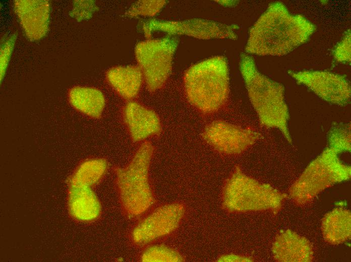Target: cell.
<instances>
[{
    "label": "cell",
    "instance_id": "1",
    "mask_svg": "<svg viewBox=\"0 0 351 262\" xmlns=\"http://www.w3.org/2000/svg\"><path fill=\"white\" fill-rule=\"evenodd\" d=\"M315 30L305 17L292 15L282 4L274 3L251 28L245 49L258 55H286L308 41Z\"/></svg>",
    "mask_w": 351,
    "mask_h": 262
},
{
    "label": "cell",
    "instance_id": "2",
    "mask_svg": "<svg viewBox=\"0 0 351 262\" xmlns=\"http://www.w3.org/2000/svg\"><path fill=\"white\" fill-rule=\"evenodd\" d=\"M240 66L249 97L260 123L279 129L291 143L283 86L260 73L252 57L246 54L241 55Z\"/></svg>",
    "mask_w": 351,
    "mask_h": 262
},
{
    "label": "cell",
    "instance_id": "3",
    "mask_svg": "<svg viewBox=\"0 0 351 262\" xmlns=\"http://www.w3.org/2000/svg\"><path fill=\"white\" fill-rule=\"evenodd\" d=\"M184 84L192 106L204 114L216 112L225 105L229 94L225 58L217 56L193 65L185 73Z\"/></svg>",
    "mask_w": 351,
    "mask_h": 262
},
{
    "label": "cell",
    "instance_id": "4",
    "mask_svg": "<svg viewBox=\"0 0 351 262\" xmlns=\"http://www.w3.org/2000/svg\"><path fill=\"white\" fill-rule=\"evenodd\" d=\"M153 152L151 143L144 142L126 167L115 169L120 202L123 211L129 217L143 214L154 203L149 180V169Z\"/></svg>",
    "mask_w": 351,
    "mask_h": 262
},
{
    "label": "cell",
    "instance_id": "5",
    "mask_svg": "<svg viewBox=\"0 0 351 262\" xmlns=\"http://www.w3.org/2000/svg\"><path fill=\"white\" fill-rule=\"evenodd\" d=\"M285 195L270 185L244 174L239 166L226 180L222 190V206L230 212H278Z\"/></svg>",
    "mask_w": 351,
    "mask_h": 262
},
{
    "label": "cell",
    "instance_id": "6",
    "mask_svg": "<svg viewBox=\"0 0 351 262\" xmlns=\"http://www.w3.org/2000/svg\"><path fill=\"white\" fill-rule=\"evenodd\" d=\"M338 154L328 147L308 165L290 189L296 203L305 204L325 189L349 179L350 167L341 162Z\"/></svg>",
    "mask_w": 351,
    "mask_h": 262
},
{
    "label": "cell",
    "instance_id": "7",
    "mask_svg": "<svg viewBox=\"0 0 351 262\" xmlns=\"http://www.w3.org/2000/svg\"><path fill=\"white\" fill-rule=\"evenodd\" d=\"M177 46L174 38L148 39L137 44L135 54L138 67L150 91L161 88L166 83Z\"/></svg>",
    "mask_w": 351,
    "mask_h": 262
},
{
    "label": "cell",
    "instance_id": "8",
    "mask_svg": "<svg viewBox=\"0 0 351 262\" xmlns=\"http://www.w3.org/2000/svg\"><path fill=\"white\" fill-rule=\"evenodd\" d=\"M202 136L215 151L225 155H235L252 146L260 135L249 128L223 120H215L205 127Z\"/></svg>",
    "mask_w": 351,
    "mask_h": 262
},
{
    "label": "cell",
    "instance_id": "9",
    "mask_svg": "<svg viewBox=\"0 0 351 262\" xmlns=\"http://www.w3.org/2000/svg\"><path fill=\"white\" fill-rule=\"evenodd\" d=\"M184 214V206L179 203L158 208L135 227L131 234L133 242L143 246L171 233L179 227Z\"/></svg>",
    "mask_w": 351,
    "mask_h": 262
},
{
    "label": "cell",
    "instance_id": "10",
    "mask_svg": "<svg viewBox=\"0 0 351 262\" xmlns=\"http://www.w3.org/2000/svg\"><path fill=\"white\" fill-rule=\"evenodd\" d=\"M299 84L308 87L322 99L340 106L347 104L350 98V88L342 76L326 71L290 72Z\"/></svg>",
    "mask_w": 351,
    "mask_h": 262
},
{
    "label": "cell",
    "instance_id": "11",
    "mask_svg": "<svg viewBox=\"0 0 351 262\" xmlns=\"http://www.w3.org/2000/svg\"><path fill=\"white\" fill-rule=\"evenodd\" d=\"M148 37L152 30L164 31L170 34H183L200 39H235V27L204 19H195L181 22L151 21L145 25Z\"/></svg>",
    "mask_w": 351,
    "mask_h": 262
},
{
    "label": "cell",
    "instance_id": "12",
    "mask_svg": "<svg viewBox=\"0 0 351 262\" xmlns=\"http://www.w3.org/2000/svg\"><path fill=\"white\" fill-rule=\"evenodd\" d=\"M15 11L23 29L31 40H37L46 34L50 15L49 3L47 1L17 0Z\"/></svg>",
    "mask_w": 351,
    "mask_h": 262
},
{
    "label": "cell",
    "instance_id": "13",
    "mask_svg": "<svg viewBox=\"0 0 351 262\" xmlns=\"http://www.w3.org/2000/svg\"><path fill=\"white\" fill-rule=\"evenodd\" d=\"M123 115L131 139L135 142L143 141L161 132L157 114L137 102H129L124 108Z\"/></svg>",
    "mask_w": 351,
    "mask_h": 262
},
{
    "label": "cell",
    "instance_id": "14",
    "mask_svg": "<svg viewBox=\"0 0 351 262\" xmlns=\"http://www.w3.org/2000/svg\"><path fill=\"white\" fill-rule=\"evenodd\" d=\"M272 252L275 259L279 261H310L313 255L308 240L290 230L277 235Z\"/></svg>",
    "mask_w": 351,
    "mask_h": 262
},
{
    "label": "cell",
    "instance_id": "15",
    "mask_svg": "<svg viewBox=\"0 0 351 262\" xmlns=\"http://www.w3.org/2000/svg\"><path fill=\"white\" fill-rule=\"evenodd\" d=\"M106 80L114 90L127 100L135 98L138 94L143 76L138 66H118L106 73Z\"/></svg>",
    "mask_w": 351,
    "mask_h": 262
},
{
    "label": "cell",
    "instance_id": "16",
    "mask_svg": "<svg viewBox=\"0 0 351 262\" xmlns=\"http://www.w3.org/2000/svg\"><path fill=\"white\" fill-rule=\"evenodd\" d=\"M70 104L78 111L91 117H100L105 106V98L98 89L89 87L76 86L69 92Z\"/></svg>",
    "mask_w": 351,
    "mask_h": 262
},
{
    "label": "cell",
    "instance_id": "17",
    "mask_svg": "<svg viewBox=\"0 0 351 262\" xmlns=\"http://www.w3.org/2000/svg\"><path fill=\"white\" fill-rule=\"evenodd\" d=\"M351 216L349 211L337 208L327 214L323 219L321 229L328 243L338 244L350 237Z\"/></svg>",
    "mask_w": 351,
    "mask_h": 262
},
{
    "label": "cell",
    "instance_id": "18",
    "mask_svg": "<svg viewBox=\"0 0 351 262\" xmlns=\"http://www.w3.org/2000/svg\"><path fill=\"white\" fill-rule=\"evenodd\" d=\"M72 205L76 217L82 221L96 219L100 212V203L91 187L71 184Z\"/></svg>",
    "mask_w": 351,
    "mask_h": 262
},
{
    "label": "cell",
    "instance_id": "19",
    "mask_svg": "<svg viewBox=\"0 0 351 262\" xmlns=\"http://www.w3.org/2000/svg\"><path fill=\"white\" fill-rule=\"evenodd\" d=\"M107 169L106 161L102 159H91L83 162L71 179V184L91 187L98 183Z\"/></svg>",
    "mask_w": 351,
    "mask_h": 262
},
{
    "label": "cell",
    "instance_id": "20",
    "mask_svg": "<svg viewBox=\"0 0 351 262\" xmlns=\"http://www.w3.org/2000/svg\"><path fill=\"white\" fill-rule=\"evenodd\" d=\"M329 148L338 153L350 151V126L348 123L334 125L328 135Z\"/></svg>",
    "mask_w": 351,
    "mask_h": 262
},
{
    "label": "cell",
    "instance_id": "21",
    "mask_svg": "<svg viewBox=\"0 0 351 262\" xmlns=\"http://www.w3.org/2000/svg\"><path fill=\"white\" fill-rule=\"evenodd\" d=\"M142 261H182V256L174 249L164 245H153L147 248L141 255Z\"/></svg>",
    "mask_w": 351,
    "mask_h": 262
},
{
    "label": "cell",
    "instance_id": "22",
    "mask_svg": "<svg viewBox=\"0 0 351 262\" xmlns=\"http://www.w3.org/2000/svg\"><path fill=\"white\" fill-rule=\"evenodd\" d=\"M164 1H142L136 3L129 10V15L152 16L159 12L165 5Z\"/></svg>",
    "mask_w": 351,
    "mask_h": 262
},
{
    "label": "cell",
    "instance_id": "23",
    "mask_svg": "<svg viewBox=\"0 0 351 262\" xmlns=\"http://www.w3.org/2000/svg\"><path fill=\"white\" fill-rule=\"evenodd\" d=\"M96 6L92 1H76L70 15L78 21L89 19L95 11Z\"/></svg>",
    "mask_w": 351,
    "mask_h": 262
},
{
    "label": "cell",
    "instance_id": "24",
    "mask_svg": "<svg viewBox=\"0 0 351 262\" xmlns=\"http://www.w3.org/2000/svg\"><path fill=\"white\" fill-rule=\"evenodd\" d=\"M334 57L338 62H349L350 60V33L348 32L334 51Z\"/></svg>",
    "mask_w": 351,
    "mask_h": 262
},
{
    "label": "cell",
    "instance_id": "25",
    "mask_svg": "<svg viewBox=\"0 0 351 262\" xmlns=\"http://www.w3.org/2000/svg\"><path fill=\"white\" fill-rule=\"evenodd\" d=\"M16 37L12 36L2 45L1 48V79L3 78L12 53Z\"/></svg>",
    "mask_w": 351,
    "mask_h": 262
},
{
    "label": "cell",
    "instance_id": "26",
    "mask_svg": "<svg viewBox=\"0 0 351 262\" xmlns=\"http://www.w3.org/2000/svg\"><path fill=\"white\" fill-rule=\"evenodd\" d=\"M219 261H251L249 257L233 254L221 256L218 259Z\"/></svg>",
    "mask_w": 351,
    "mask_h": 262
}]
</instances>
